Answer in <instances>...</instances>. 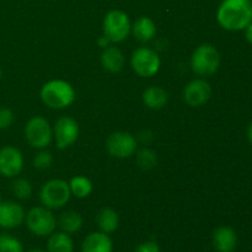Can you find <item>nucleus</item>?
Returning <instances> with one entry per match:
<instances>
[{
  "label": "nucleus",
  "mask_w": 252,
  "mask_h": 252,
  "mask_svg": "<svg viewBox=\"0 0 252 252\" xmlns=\"http://www.w3.org/2000/svg\"><path fill=\"white\" fill-rule=\"evenodd\" d=\"M71 197L69 182L54 179L46 182L39 191V199L43 207L48 209L63 208Z\"/></svg>",
  "instance_id": "nucleus-5"
},
{
  "label": "nucleus",
  "mask_w": 252,
  "mask_h": 252,
  "mask_svg": "<svg viewBox=\"0 0 252 252\" xmlns=\"http://www.w3.org/2000/svg\"><path fill=\"white\" fill-rule=\"evenodd\" d=\"M132 33L139 42H149L157 34V25L150 17H138L132 25Z\"/></svg>",
  "instance_id": "nucleus-17"
},
{
  "label": "nucleus",
  "mask_w": 252,
  "mask_h": 252,
  "mask_svg": "<svg viewBox=\"0 0 252 252\" xmlns=\"http://www.w3.org/2000/svg\"><path fill=\"white\" fill-rule=\"evenodd\" d=\"M25 221L29 230L37 236H49L57 228V218L46 207L32 208L25 217Z\"/></svg>",
  "instance_id": "nucleus-7"
},
{
  "label": "nucleus",
  "mask_w": 252,
  "mask_h": 252,
  "mask_svg": "<svg viewBox=\"0 0 252 252\" xmlns=\"http://www.w3.org/2000/svg\"><path fill=\"white\" fill-rule=\"evenodd\" d=\"M103 34L111 41V43H120L132 32V24L129 16L122 10H111L107 12L102 22Z\"/></svg>",
  "instance_id": "nucleus-4"
},
{
  "label": "nucleus",
  "mask_w": 252,
  "mask_h": 252,
  "mask_svg": "<svg viewBox=\"0 0 252 252\" xmlns=\"http://www.w3.org/2000/svg\"><path fill=\"white\" fill-rule=\"evenodd\" d=\"M47 250L48 252H73L74 243L70 235L64 231L52 233L47 241Z\"/></svg>",
  "instance_id": "nucleus-20"
},
{
  "label": "nucleus",
  "mask_w": 252,
  "mask_h": 252,
  "mask_svg": "<svg viewBox=\"0 0 252 252\" xmlns=\"http://www.w3.org/2000/svg\"><path fill=\"white\" fill-rule=\"evenodd\" d=\"M189 64L192 71L197 75L211 76L220 66V53L213 44L203 43L194 49Z\"/></svg>",
  "instance_id": "nucleus-3"
},
{
  "label": "nucleus",
  "mask_w": 252,
  "mask_h": 252,
  "mask_svg": "<svg viewBox=\"0 0 252 252\" xmlns=\"http://www.w3.org/2000/svg\"><path fill=\"white\" fill-rule=\"evenodd\" d=\"M52 164H53V157L47 150L41 149V152L38 154H36V157L33 158V166L36 169L46 170L48 167H51Z\"/></svg>",
  "instance_id": "nucleus-26"
},
{
  "label": "nucleus",
  "mask_w": 252,
  "mask_h": 252,
  "mask_svg": "<svg viewBox=\"0 0 252 252\" xmlns=\"http://www.w3.org/2000/svg\"><path fill=\"white\" fill-rule=\"evenodd\" d=\"M79 125L73 117H61L53 128V138L58 149L64 150L71 147L79 138Z\"/></svg>",
  "instance_id": "nucleus-10"
},
{
  "label": "nucleus",
  "mask_w": 252,
  "mask_h": 252,
  "mask_svg": "<svg viewBox=\"0 0 252 252\" xmlns=\"http://www.w3.org/2000/svg\"><path fill=\"white\" fill-rule=\"evenodd\" d=\"M1 76H2V71H1V68H0V80H1Z\"/></svg>",
  "instance_id": "nucleus-33"
},
{
  "label": "nucleus",
  "mask_w": 252,
  "mask_h": 252,
  "mask_svg": "<svg viewBox=\"0 0 252 252\" xmlns=\"http://www.w3.org/2000/svg\"><path fill=\"white\" fill-rule=\"evenodd\" d=\"M130 65L133 70L142 78H152L159 71L161 61L154 49L148 47H139L130 57Z\"/></svg>",
  "instance_id": "nucleus-8"
},
{
  "label": "nucleus",
  "mask_w": 252,
  "mask_h": 252,
  "mask_svg": "<svg viewBox=\"0 0 252 252\" xmlns=\"http://www.w3.org/2000/svg\"><path fill=\"white\" fill-rule=\"evenodd\" d=\"M212 95V86L204 79H194V80L189 81L184 89V96L185 102L191 107H201L207 101L211 98Z\"/></svg>",
  "instance_id": "nucleus-12"
},
{
  "label": "nucleus",
  "mask_w": 252,
  "mask_h": 252,
  "mask_svg": "<svg viewBox=\"0 0 252 252\" xmlns=\"http://www.w3.org/2000/svg\"><path fill=\"white\" fill-rule=\"evenodd\" d=\"M76 93L70 83L62 79L49 80L42 86L41 98L44 105L53 110H63L73 105Z\"/></svg>",
  "instance_id": "nucleus-2"
},
{
  "label": "nucleus",
  "mask_w": 252,
  "mask_h": 252,
  "mask_svg": "<svg viewBox=\"0 0 252 252\" xmlns=\"http://www.w3.org/2000/svg\"><path fill=\"white\" fill-rule=\"evenodd\" d=\"M106 148L110 155L118 159L130 158L137 150V139L129 132H115L106 140Z\"/></svg>",
  "instance_id": "nucleus-9"
},
{
  "label": "nucleus",
  "mask_w": 252,
  "mask_h": 252,
  "mask_svg": "<svg viewBox=\"0 0 252 252\" xmlns=\"http://www.w3.org/2000/svg\"><path fill=\"white\" fill-rule=\"evenodd\" d=\"M29 252H48V251L41 250V249H33V250H30Z\"/></svg>",
  "instance_id": "nucleus-32"
},
{
  "label": "nucleus",
  "mask_w": 252,
  "mask_h": 252,
  "mask_svg": "<svg viewBox=\"0 0 252 252\" xmlns=\"http://www.w3.org/2000/svg\"><path fill=\"white\" fill-rule=\"evenodd\" d=\"M69 189H70L71 196H75L76 198H86L93 193L94 186L90 179L83 175H78L70 180Z\"/></svg>",
  "instance_id": "nucleus-22"
},
{
  "label": "nucleus",
  "mask_w": 252,
  "mask_h": 252,
  "mask_svg": "<svg viewBox=\"0 0 252 252\" xmlns=\"http://www.w3.org/2000/svg\"><path fill=\"white\" fill-rule=\"evenodd\" d=\"M58 225L62 229V231L66 234L78 233L83 226V218L80 214L75 211H68L61 214L58 219Z\"/></svg>",
  "instance_id": "nucleus-21"
},
{
  "label": "nucleus",
  "mask_w": 252,
  "mask_h": 252,
  "mask_svg": "<svg viewBox=\"0 0 252 252\" xmlns=\"http://www.w3.org/2000/svg\"><path fill=\"white\" fill-rule=\"evenodd\" d=\"M27 143L36 149H46L53 139V129L42 116H34L25 126Z\"/></svg>",
  "instance_id": "nucleus-6"
},
{
  "label": "nucleus",
  "mask_w": 252,
  "mask_h": 252,
  "mask_svg": "<svg viewBox=\"0 0 252 252\" xmlns=\"http://www.w3.org/2000/svg\"><path fill=\"white\" fill-rule=\"evenodd\" d=\"M24 169V157L17 148L5 145L0 149V175L7 179L16 177Z\"/></svg>",
  "instance_id": "nucleus-11"
},
{
  "label": "nucleus",
  "mask_w": 252,
  "mask_h": 252,
  "mask_svg": "<svg viewBox=\"0 0 252 252\" xmlns=\"http://www.w3.org/2000/svg\"><path fill=\"white\" fill-rule=\"evenodd\" d=\"M15 121L14 112L7 107H0V129H7Z\"/></svg>",
  "instance_id": "nucleus-27"
},
{
  "label": "nucleus",
  "mask_w": 252,
  "mask_h": 252,
  "mask_svg": "<svg viewBox=\"0 0 252 252\" xmlns=\"http://www.w3.org/2000/svg\"><path fill=\"white\" fill-rule=\"evenodd\" d=\"M213 245L218 252H234L238 245V236L230 226L221 225L214 230Z\"/></svg>",
  "instance_id": "nucleus-14"
},
{
  "label": "nucleus",
  "mask_w": 252,
  "mask_h": 252,
  "mask_svg": "<svg viewBox=\"0 0 252 252\" xmlns=\"http://www.w3.org/2000/svg\"><path fill=\"white\" fill-rule=\"evenodd\" d=\"M112 240L108 234L102 231L89 234L81 244V252H112Z\"/></svg>",
  "instance_id": "nucleus-15"
},
{
  "label": "nucleus",
  "mask_w": 252,
  "mask_h": 252,
  "mask_svg": "<svg viewBox=\"0 0 252 252\" xmlns=\"http://www.w3.org/2000/svg\"><path fill=\"white\" fill-rule=\"evenodd\" d=\"M0 252H24L21 241L12 235H0Z\"/></svg>",
  "instance_id": "nucleus-25"
},
{
  "label": "nucleus",
  "mask_w": 252,
  "mask_h": 252,
  "mask_svg": "<svg viewBox=\"0 0 252 252\" xmlns=\"http://www.w3.org/2000/svg\"><path fill=\"white\" fill-rule=\"evenodd\" d=\"M1 202H2V201H1V196H0V203H1Z\"/></svg>",
  "instance_id": "nucleus-34"
},
{
  "label": "nucleus",
  "mask_w": 252,
  "mask_h": 252,
  "mask_svg": "<svg viewBox=\"0 0 252 252\" xmlns=\"http://www.w3.org/2000/svg\"><path fill=\"white\" fill-rule=\"evenodd\" d=\"M137 162L139 165L140 169L143 170H152L157 166L158 164V157L155 154V152H153L152 149H144L139 150L137 155Z\"/></svg>",
  "instance_id": "nucleus-23"
},
{
  "label": "nucleus",
  "mask_w": 252,
  "mask_h": 252,
  "mask_svg": "<svg viewBox=\"0 0 252 252\" xmlns=\"http://www.w3.org/2000/svg\"><path fill=\"white\" fill-rule=\"evenodd\" d=\"M217 20L226 31H243L252 22L251 0H223Z\"/></svg>",
  "instance_id": "nucleus-1"
},
{
  "label": "nucleus",
  "mask_w": 252,
  "mask_h": 252,
  "mask_svg": "<svg viewBox=\"0 0 252 252\" xmlns=\"http://www.w3.org/2000/svg\"><path fill=\"white\" fill-rule=\"evenodd\" d=\"M25 209L16 202H1L0 203V226L5 229H14L25 221Z\"/></svg>",
  "instance_id": "nucleus-13"
},
{
  "label": "nucleus",
  "mask_w": 252,
  "mask_h": 252,
  "mask_svg": "<svg viewBox=\"0 0 252 252\" xmlns=\"http://www.w3.org/2000/svg\"><path fill=\"white\" fill-rule=\"evenodd\" d=\"M244 31H245V37L246 39H248V42L250 44H252V22L248 27H246L245 30H244Z\"/></svg>",
  "instance_id": "nucleus-30"
},
{
  "label": "nucleus",
  "mask_w": 252,
  "mask_h": 252,
  "mask_svg": "<svg viewBox=\"0 0 252 252\" xmlns=\"http://www.w3.org/2000/svg\"><path fill=\"white\" fill-rule=\"evenodd\" d=\"M133 252H160V246L155 241H145L138 245Z\"/></svg>",
  "instance_id": "nucleus-28"
},
{
  "label": "nucleus",
  "mask_w": 252,
  "mask_h": 252,
  "mask_svg": "<svg viewBox=\"0 0 252 252\" xmlns=\"http://www.w3.org/2000/svg\"><path fill=\"white\" fill-rule=\"evenodd\" d=\"M96 223H97L100 231L111 234L117 230L120 226V217L115 209L102 208L96 216Z\"/></svg>",
  "instance_id": "nucleus-19"
},
{
  "label": "nucleus",
  "mask_w": 252,
  "mask_h": 252,
  "mask_svg": "<svg viewBox=\"0 0 252 252\" xmlns=\"http://www.w3.org/2000/svg\"><path fill=\"white\" fill-rule=\"evenodd\" d=\"M11 191L19 199H29L32 196V185L26 179H16L11 185Z\"/></svg>",
  "instance_id": "nucleus-24"
},
{
  "label": "nucleus",
  "mask_w": 252,
  "mask_h": 252,
  "mask_svg": "<svg viewBox=\"0 0 252 252\" xmlns=\"http://www.w3.org/2000/svg\"><path fill=\"white\" fill-rule=\"evenodd\" d=\"M143 102L148 108L152 110H160L164 107L169 100V95L165 91V89L160 88V86H149L145 89L143 93Z\"/></svg>",
  "instance_id": "nucleus-18"
},
{
  "label": "nucleus",
  "mask_w": 252,
  "mask_h": 252,
  "mask_svg": "<svg viewBox=\"0 0 252 252\" xmlns=\"http://www.w3.org/2000/svg\"><path fill=\"white\" fill-rule=\"evenodd\" d=\"M248 138H249V142L252 144V122L250 123V126H249L248 128Z\"/></svg>",
  "instance_id": "nucleus-31"
},
{
  "label": "nucleus",
  "mask_w": 252,
  "mask_h": 252,
  "mask_svg": "<svg viewBox=\"0 0 252 252\" xmlns=\"http://www.w3.org/2000/svg\"><path fill=\"white\" fill-rule=\"evenodd\" d=\"M102 66L110 73H118L125 66V56L120 48L115 46H108L103 49L101 54Z\"/></svg>",
  "instance_id": "nucleus-16"
},
{
  "label": "nucleus",
  "mask_w": 252,
  "mask_h": 252,
  "mask_svg": "<svg viewBox=\"0 0 252 252\" xmlns=\"http://www.w3.org/2000/svg\"><path fill=\"white\" fill-rule=\"evenodd\" d=\"M97 44H98V46L101 47V48L105 49L106 47L110 46V44H111V41H110V39L107 38V37L105 36V34H102V36H101V37H98V39H97Z\"/></svg>",
  "instance_id": "nucleus-29"
}]
</instances>
